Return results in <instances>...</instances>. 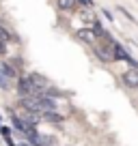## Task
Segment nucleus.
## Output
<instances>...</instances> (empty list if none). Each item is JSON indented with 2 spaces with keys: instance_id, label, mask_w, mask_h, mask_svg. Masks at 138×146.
Instances as JSON below:
<instances>
[{
  "instance_id": "f8f14e48",
  "label": "nucleus",
  "mask_w": 138,
  "mask_h": 146,
  "mask_svg": "<svg viewBox=\"0 0 138 146\" xmlns=\"http://www.w3.org/2000/svg\"><path fill=\"white\" fill-rule=\"evenodd\" d=\"M0 133H2L5 137H9V135H11V129H9V127H2V125H0Z\"/></svg>"
},
{
  "instance_id": "f03ea898",
  "label": "nucleus",
  "mask_w": 138,
  "mask_h": 146,
  "mask_svg": "<svg viewBox=\"0 0 138 146\" xmlns=\"http://www.w3.org/2000/svg\"><path fill=\"white\" fill-rule=\"evenodd\" d=\"M17 92H19V97H32V84H30V80H28V75H22L19 78V82H17Z\"/></svg>"
},
{
  "instance_id": "7ed1b4c3",
  "label": "nucleus",
  "mask_w": 138,
  "mask_h": 146,
  "mask_svg": "<svg viewBox=\"0 0 138 146\" xmlns=\"http://www.w3.org/2000/svg\"><path fill=\"white\" fill-rule=\"evenodd\" d=\"M121 78H123V84H125V86L138 88V71H134V69H132V71H125Z\"/></svg>"
},
{
  "instance_id": "6e6552de",
  "label": "nucleus",
  "mask_w": 138,
  "mask_h": 146,
  "mask_svg": "<svg viewBox=\"0 0 138 146\" xmlns=\"http://www.w3.org/2000/svg\"><path fill=\"white\" fill-rule=\"evenodd\" d=\"M46 120H50V123H63V116L56 114V112H48V114H41Z\"/></svg>"
},
{
  "instance_id": "1a4fd4ad",
  "label": "nucleus",
  "mask_w": 138,
  "mask_h": 146,
  "mask_svg": "<svg viewBox=\"0 0 138 146\" xmlns=\"http://www.w3.org/2000/svg\"><path fill=\"white\" fill-rule=\"evenodd\" d=\"M9 86H11V80L0 71V88H2V90H9Z\"/></svg>"
},
{
  "instance_id": "423d86ee",
  "label": "nucleus",
  "mask_w": 138,
  "mask_h": 146,
  "mask_svg": "<svg viewBox=\"0 0 138 146\" xmlns=\"http://www.w3.org/2000/svg\"><path fill=\"white\" fill-rule=\"evenodd\" d=\"M56 5H58L60 11H74L78 7V0H58Z\"/></svg>"
},
{
  "instance_id": "dca6fc26",
  "label": "nucleus",
  "mask_w": 138,
  "mask_h": 146,
  "mask_svg": "<svg viewBox=\"0 0 138 146\" xmlns=\"http://www.w3.org/2000/svg\"><path fill=\"white\" fill-rule=\"evenodd\" d=\"M19 146H30V144H28V142H19Z\"/></svg>"
},
{
  "instance_id": "20e7f679",
  "label": "nucleus",
  "mask_w": 138,
  "mask_h": 146,
  "mask_svg": "<svg viewBox=\"0 0 138 146\" xmlns=\"http://www.w3.org/2000/svg\"><path fill=\"white\" fill-rule=\"evenodd\" d=\"M78 39H80V41H84V43H91V45H93V43L97 41V35H95L93 30H88V28H80V30H78Z\"/></svg>"
},
{
  "instance_id": "4468645a",
  "label": "nucleus",
  "mask_w": 138,
  "mask_h": 146,
  "mask_svg": "<svg viewBox=\"0 0 138 146\" xmlns=\"http://www.w3.org/2000/svg\"><path fill=\"white\" fill-rule=\"evenodd\" d=\"M78 2H82V5H86V7H93V0H78Z\"/></svg>"
},
{
  "instance_id": "9b49d317",
  "label": "nucleus",
  "mask_w": 138,
  "mask_h": 146,
  "mask_svg": "<svg viewBox=\"0 0 138 146\" xmlns=\"http://www.w3.org/2000/svg\"><path fill=\"white\" fill-rule=\"evenodd\" d=\"M119 11H121V13H123V15H125V17H127V19H129V22H134V24H138V22H136V17H134V15H132V13H129V11H125V9H123V7H119Z\"/></svg>"
},
{
  "instance_id": "0eeeda50",
  "label": "nucleus",
  "mask_w": 138,
  "mask_h": 146,
  "mask_svg": "<svg viewBox=\"0 0 138 146\" xmlns=\"http://www.w3.org/2000/svg\"><path fill=\"white\" fill-rule=\"evenodd\" d=\"M0 71H2V73H5V75H7V78H15V75H17V73H15V69L13 67H11V64H7V62H2V67H0Z\"/></svg>"
},
{
  "instance_id": "2eb2a0df",
  "label": "nucleus",
  "mask_w": 138,
  "mask_h": 146,
  "mask_svg": "<svg viewBox=\"0 0 138 146\" xmlns=\"http://www.w3.org/2000/svg\"><path fill=\"white\" fill-rule=\"evenodd\" d=\"M0 54H5V43H0Z\"/></svg>"
},
{
  "instance_id": "39448f33",
  "label": "nucleus",
  "mask_w": 138,
  "mask_h": 146,
  "mask_svg": "<svg viewBox=\"0 0 138 146\" xmlns=\"http://www.w3.org/2000/svg\"><path fill=\"white\" fill-rule=\"evenodd\" d=\"M95 54L99 56V60H104V62H112V60H115L112 45H110V47H95Z\"/></svg>"
},
{
  "instance_id": "f257e3e1",
  "label": "nucleus",
  "mask_w": 138,
  "mask_h": 146,
  "mask_svg": "<svg viewBox=\"0 0 138 146\" xmlns=\"http://www.w3.org/2000/svg\"><path fill=\"white\" fill-rule=\"evenodd\" d=\"M112 54H115V60H123V62H127L129 67H134V69H138V62L136 60L132 58V56L127 54V52L123 50V47L119 45V43H115V45H112Z\"/></svg>"
},
{
  "instance_id": "9d476101",
  "label": "nucleus",
  "mask_w": 138,
  "mask_h": 146,
  "mask_svg": "<svg viewBox=\"0 0 138 146\" xmlns=\"http://www.w3.org/2000/svg\"><path fill=\"white\" fill-rule=\"evenodd\" d=\"M9 41H11V35H9V30L0 26V43H5V45H7Z\"/></svg>"
},
{
  "instance_id": "ddd939ff",
  "label": "nucleus",
  "mask_w": 138,
  "mask_h": 146,
  "mask_svg": "<svg viewBox=\"0 0 138 146\" xmlns=\"http://www.w3.org/2000/svg\"><path fill=\"white\" fill-rule=\"evenodd\" d=\"M5 142H7V144H9V146H17V144H15L13 140H11V135H9V137H5Z\"/></svg>"
}]
</instances>
